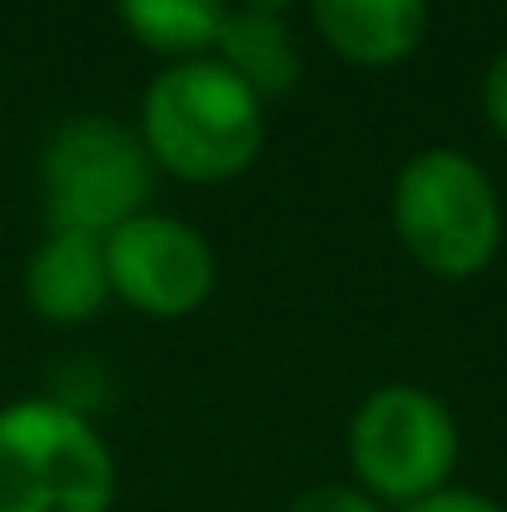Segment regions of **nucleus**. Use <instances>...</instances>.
I'll return each mask as SVG.
<instances>
[{"label":"nucleus","mask_w":507,"mask_h":512,"mask_svg":"<svg viewBox=\"0 0 507 512\" xmlns=\"http://www.w3.org/2000/svg\"><path fill=\"white\" fill-rule=\"evenodd\" d=\"M140 140L155 170L184 184H224L264 150V100L214 55L174 60L145 85Z\"/></svg>","instance_id":"nucleus-1"},{"label":"nucleus","mask_w":507,"mask_h":512,"mask_svg":"<svg viewBox=\"0 0 507 512\" xmlns=\"http://www.w3.org/2000/svg\"><path fill=\"white\" fill-rule=\"evenodd\" d=\"M120 468L100 428L60 398L0 408V512H110Z\"/></svg>","instance_id":"nucleus-2"},{"label":"nucleus","mask_w":507,"mask_h":512,"mask_svg":"<svg viewBox=\"0 0 507 512\" xmlns=\"http://www.w3.org/2000/svg\"><path fill=\"white\" fill-rule=\"evenodd\" d=\"M393 229L428 274L473 279L503 249V204L473 155L433 145L393 179Z\"/></svg>","instance_id":"nucleus-3"},{"label":"nucleus","mask_w":507,"mask_h":512,"mask_svg":"<svg viewBox=\"0 0 507 512\" xmlns=\"http://www.w3.org/2000/svg\"><path fill=\"white\" fill-rule=\"evenodd\" d=\"M458 448L463 438L448 403L418 383L373 388L348 423V468L383 508H413L453 488Z\"/></svg>","instance_id":"nucleus-4"},{"label":"nucleus","mask_w":507,"mask_h":512,"mask_svg":"<svg viewBox=\"0 0 507 512\" xmlns=\"http://www.w3.org/2000/svg\"><path fill=\"white\" fill-rule=\"evenodd\" d=\"M40 189L50 229H85L105 239L150 209L155 160L140 130L110 115H75L40 155Z\"/></svg>","instance_id":"nucleus-5"},{"label":"nucleus","mask_w":507,"mask_h":512,"mask_svg":"<svg viewBox=\"0 0 507 512\" xmlns=\"http://www.w3.org/2000/svg\"><path fill=\"white\" fill-rule=\"evenodd\" d=\"M110 289L120 304L150 319H184L214 294V249L209 239L174 214H135L115 234H105Z\"/></svg>","instance_id":"nucleus-6"},{"label":"nucleus","mask_w":507,"mask_h":512,"mask_svg":"<svg viewBox=\"0 0 507 512\" xmlns=\"http://www.w3.org/2000/svg\"><path fill=\"white\" fill-rule=\"evenodd\" d=\"M115 299L105 239L85 229H50L25 259V304L45 324H85Z\"/></svg>","instance_id":"nucleus-7"},{"label":"nucleus","mask_w":507,"mask_h":512,"mask_svg":"<svg viewBox=\"0 0 507 512\" xmlns=\"http://www.w3.org/2000/svg\"><path fill=\"white\" fill-rule=\"evenodd\" d=\"M309 15L338 60L363 70L403 65L428 35V0H309Z\"/></svg>","instance_id":"nucleus-8"},{"label":"nucleus","mask_w":507,"mask_h":512,"mask_svg":"<svg viewBox=\"0 0 507 512\" xmlns=\"http://www.w3.org/2000/svg\"><path fill=\"white\" fill-rule=\"evenodd\" d=\"M214 60H224L264 105L294 95L304 80V50H299L289 20L269 15V10H229Z\"/></svg>","instance_id":"nucleus-9"},{"label":"nucleus","mask_w":507,"mask_h":512,"mask_svg":"<svg viewBox=\"0 0 507 512\" xmlns=\"http://www.w3.org/2000/svg\"><path fill=\"white\" fill-rule=\"evenodd\" d=\"M125 30L174 60H199V55H214L219 45V30L229 20V0H115Z\"/></svg>","instance_id":"nucleus-10"},{"label":"nucleus","mask_w":507,"mask_h":512,"mask_svg":"<svg viewBox=\"0 0 507 512\" xmlns=\"http://www.w3.org/2000/svg\"><path fill=\"white\" fill-rule=\"evenodd\" d=\"M289 512H388L378 498H368L363 488H348V483H319V488H304Z\"/></svg>","instance_id":"nucleus-11"},{"label":"nucleus","mask_w":507,"mask_h":512,"mask_svg":"<svg viewBox=\"0 0 507 512\" xmlns=\"http://www.w3.org/2000/svg\"><path fill=\"white\" fill-rule=\"evenodd\" d=\"M483 115H488V125L507 140V50L493 55V65L483 70Z\"/></svg>","instance_id":"nucleus-12"},{"label":"nucleus","mask_w":507,"mask_h":512,"mask_svg":"<svg viewBox=\"0 0 507 512\" xmlns=\"http://www.w3.org/2000/svg\"><path fill=\"white\" fill-rule=\"evenodd\" d=\"M403 512H507V508L493 503L488 493H473V488H443V493H433V498H423V503H413Z\"/></svg>","instance_id":"nucleus-13"},{"label":"nucleus","mask_w":507,"mask_h":512,"mask_svg":"<svg viewBox=\"0 0 507 512\" xmlns=\"http://www.w3.org/2000/svg\"><path fill=\"white\" fill-rule=\"evenodd\" d=\"M294 0H239V10H269V15H284Z\"/></svg>","instance_id":"nucleus-14"}]
</instances>
